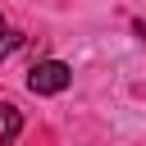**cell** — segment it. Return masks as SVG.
<instances>
[{
  "label": "cell",
  "instance_id": "6da1fadb",
  "mask_svg": "<svg viewBox=\"0 0 146 146\" xmlns=\"http://www.w3.org/2000/svg\"><path fill=\"white\" fill-rule=\"evenodd\" d=\"M68 82H73V68L64 59H41V64L27 68V91L32 96H59Z\"/></svg>",
  "mask_w": 146,
  "mask_h": 146
},
{
  "label": "cell",
  "instance_id": "7a4b0ae2",
  "mask_svg": "<svg viewBox=\"0 0 146 146\" xmlns=\"http://www.w3.org/2000/svg\"><path fill=\"white\" fill-rule=\"evenodd\" d=\"M18 132H23V114H18L9 100H0V146H14Z\"/></svg>",
  "mask_w": 146,
  "mask_h": 146
},
{
  "label": "cell",
  "instance_id": "3957f363",
  "mask_svg": "<svg viewBox=\"0 0 146 146\" xmlns=\"http://www.w3.org/2000/svg\"><path fill=\"white\" fill-rule=\"evenodd\" d=\"M18 46H23V32H18V27H14V23L0 14V59H9Z\"/></svg>",
  "mask_w": 146,
  "mask_h": 146
},
{
  "label": "cell",
  "instance_id": "277c9868",
  "mask_svg": "<svg viewBox=\"0 0 146 146\" xmlns=\"http://www.w3.org/2000/svg\"><path fill=\"white\" fill-rule=\"evenodd\" d=\"M132 32H137V36H146V18H137V23H132Z\"/></svg>",
  "mask_w": 146,
  "mask_h": 146
}]
</instances>
